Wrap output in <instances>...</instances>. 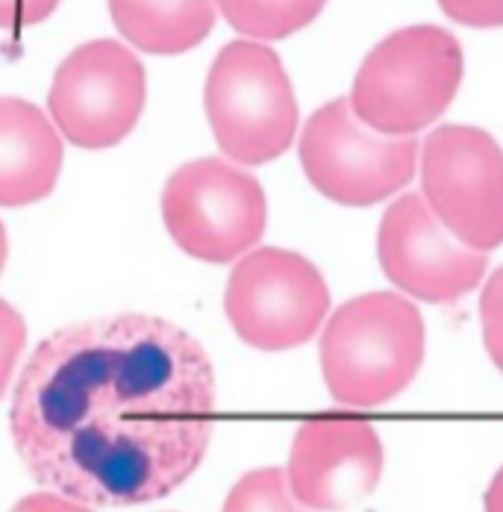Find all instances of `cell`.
I'll use <instances>...</instances> for the list:
<instances>
[{
  "label": "cell",
  "instance_id": "cell-22",
  "mask_svg": "<svg viewBox=\"0 0 503 512\" xmlns=\"http://www.w3.org/2000/svg\"><path fill=\"white\" fill-rule=\"evenodd\" d=\"M3 265H6V230L0 224V271H3Z\"/></svg>",
  "mask_w": 503,
  "mask_h": 512
},
{
  "label": "cell",
  "instance_id": "cell-14",
  "mask_svg": "<svg viewBox=\"0 0 503 512\" xmlns=\"http://www.w3.org/2000/svg\"><path fill=\"white\" fill-rule=\"evenodd\" d=\"M327 0H215L227 24L256 42H277L312 24Z\"/></svg>",
  "mask_w": 503,
  "mask_h": 512
},
{
  "label": "cell",
  "instance_id": "cell-9",
  "mask_svg": "<svg viewBox=\"0 0 503 512\" xmlns=\"http://www.w3.org/2000/svg\"><path fill=\"white\" fill-rule=\"evenodd\" d=\"M224 309L242 342L277 354L318 333L330 309V289L306 256L259 248L233 268Z\"/></svg>",
  "mask_w": 503,
  "mask_h": 512
},
{
  "label": "cell",
  "instance_id": "cell-12",
  "mask_svg": "<svg viewBox=\"0 0 503 512\" xmlns=\"http://www.w3.org/2000/svg\"><path fill=\"white\" fill-rule=\"evenodd\" d=\"M62 168V139L30 101L0 98V206L48 198Z\"/></svg>",
  "mask_w": 503,
  "mask_h": 512
},
{
  "label": "cell",
  "instance_id": "cell-3",
  "mask_svg": "<svg viewBox=\"0 0 503 512\" xmlns=\"http://www.w3.org/2000/svg\"><path fill=\"white\" fill-rule=\"evenodd\" d=\"M459 83V42L436 24H415L395 30L365 56L348 101L368 130L406 139L451 106Z\"/></svg>",
  "mask_w": 503,
  "mask_h": 512
},
{
  "label": "cell",
  "instance_id": "cell-16",
  "mask_svg": "<svg viewBox=\"0 0 503 512\" xmlns=\"http://www.w3.org/2000/svg\"><path fill=\"white\" fill-rule=\"evenodd\" d=\"M480 321H483V342L492 362L503 371V265L489 277L483 298H480Z\"/></svg>",
  "mask_w": 503,
  "mask_h": 512
},
{
  "label": "cell",
  "instance_id": "cell-10",
  "mask_svg": "<svg viewBox=\"0 0 503 512\" xmlns=\"http://www.w3.org/2000/svg\"><path fill=\"white\" fill-rule=\"evenodd\" d=\"M377 254L383 274L427 304L468 295L486 274V254L456 242L421 195H403L389 206L380 221Z\"/></svg>",
  "mask_w": 503,
  "mask_h": 512
},
{
  "label": "cell",
  "instance_id": "cell-5",
  "mask_svg": "<svg viewBox=\"0 0 503 512\" xmlns=\"http://www.w3.org/2000/svg\"><path fill=\"white\" fill-rule=\"evenodd\" d=\"M171 239L203 262H233L265 233L268 206L259 180L224 159L180 165L162 192Z\"/></svg>",
  "mask_w": 503,
  "mask_h": 512
},
{
  "label": "cell",
  "instance_id": "cell-1",
  "mask_svg": "<svg viewBox=\"0 0 503 512\" xmlns=\"http://www.w3.org/2000/svg\"><path fill=\"white\" fill-rule=\"evenodd\" d=\"M9 427L36 483L86 507L180 489L215 430V371L195 336L142 312L48 336L27 359Z\"/></svg>",
  "mask_w": 503,
  "mask_h": 512
},
{
  "label": "cell",
  "instance_id": "cell-7",
  "mask_svg": "<svg viewBox=\"0 0 503 512\" xmlns=\"http://www.w3.org/2000/svg\"><path fill=\"white\" fill-rule=\"evenodd\" d=\"M301 165L309 183L330 201L371 206L401 192L418 165V142L368 130L351 101L339 98L312 112L301 136Z\"/></svg>",
  "mask_w": 503,
  "mask_h": 512
},
{
  "label": "cell",
  "instance_id": "cell-13",
  "mask_svg": "<svg viewBox=\"0 0 503 512\" xmlns=\"http://www.w3.org/2000/svg\"><path fill=\"white\" fill-rule=\"evenodd\" d=\"M109 12L133 48L156 56L192 51L215 27V0H109Z\"/></svg>",
  "mask_w": 503,
  "mask_h": 512
},
{
  "label": "cell",
  "instance_id": "cell-8",
  "mask_svg": "<svg viewBox=\"0 0 503 512\" xmlns=\"http://www.w3.org/2000/svg\"><path fill=\"white\" fill-rule=\"evenodd\" d=\"M148 77L136 53L121 42L98 39L71 51L56 68L48 95L59 133L86 151L124 142L139 124Z\"/></svg>",
  "mask_w": 503,
  "mask_h": 512
},
{
  "label": "cell",
  "instance_id": "cell-20",
  "mask_svg": "<svg viewBox=\"0 0 503 512\" xmlns=\"http://www.w3.org/2000/svg\"><path fill=\"white\" fill-rule=\"evenodd\" d=\"M12 512H95L92 507L80 504V501H71V498H62L56 492H39V495H27L15 504Z\"/></svg>",
  "mask_w": 503,
  "mask_h": 512
},
{
  "label": "cell",
  "instance_id": "cell-4",
  "mask_svg": "<svg viewBox=\"0 0 503 512\" xmlns=\"http://www.w3.org/2000/svg\"><path fill=\"white\" fill-rule=\"evenodd\" d=\"M203 106L218 148L239 165H265L295 142V89L280 56L262 42H230L218 51Z\"/></svg>",
  "mask_w": 503,
  "mask_h": 512
},
{
  "label": "cell",
  "instance_id": "cell-17",
  "mask_svg": "<svg viewBox=\"0 0 503 512\" xmlns=\"http://www.w3.org/2000/svg\"><path fill=\"white\" fill-rule=\"evenodd\" d=\"M27 342V324L24 318L9 307L6 301H0V398L15 374V365L21 359Z\"/></svg>",
  "mask_w": 503,
  "mask_h": 512
},
{
  "label": "cell",
  "instance_id": "cell-15",
  "mask_svg": "<svg viewBox=\"0 0 503 512\" xmlns=\"http://www.w3.org/2000/svg\"><path fill=\"white\" fill-rule=\"evenodd\" d=\"M224 512H303L292 498L286 471L280 468H256L248 471L227 495Z\"/></svg>",
  "mask_w": 503,
  "mask_h": 512
},
{
  "label": "cell",
  "instance_id": "cell-19",
  "mask_svg": "<svg viewBox=\"0 0 503 512\" xmlns=\"http://www.w3.org/2000/svg\"><path fill=\"white\" fill-rule=\"evenodd\" d=\"M59 0H0V27L24 30L51 18Z\"/></svg>",
  "mask_w": 503,
  "mask_h": 512
},
{
  "label": "cell",
  "instance_id": "cell-11",
  "mask_svg": "<svg viewBox=\"0 0 503 512\" xmlns=\"http://www.w3.org/2000/svg\"><path fill=\"white\" fill-rule=\"evenodd\" d=\"M383 474V442L356 415H318L295 433L286 483L309 510H348L368 498Z\"/></svg>",
  "mask_w": 503,
  "mask_h": 512
},
{
  "label": "cell",
  "instance_id": "cell-21",
  "mask_svg": "<svg viewBox=\"0 0 503 512\" xmlns=\"http://www.w3.org/2000/svg\"><path fill=\"white\" fill-rule=\"evenodd\" d=\"M486 512H503V468L495 474V480L489 483V492H486Z\"/></svg>",
  "mask_w": 503,
  "mask_h": 512
},
{
  "label": "cell",
  "instance_id": "cell-6",
  "mask_svg": "<svg viewBox=\"0 0 503 512\" xmlns=\"http://www.w3.org/2000/svg\"><path fill=\"white\" fill-rule=\"evenodd\" d=\"M421 198L471 251L503 245V151L480 127H436L421 148Z\"/></svg>",
  "mask_w": 503,
  "mask_h": 512
},
{
  "label": "cell",
  "instance_id": "cell-18",
  "mask_svg": "<svg viewBox=\"0 0 503 512\" xmlns=\"http://www.w3.org/2000/svg\"><path fill=\"white\" fill-rule=\"evenodd\" d=\"M439 6L465 27H503V0H439Z\"/></svg>",
  "mask_w": 503,
  "mask_h": 512
},
{
  "label": "cell",
  "instance_id": "cell-2",
  "mask_svg": "<svg viewBox=\"0 0 503 512\" xmlns=\"http://www.w3.org/2000/svg\"><path fill=\"white\" fill-rule=\"evenodd\" d=\"M424 359V318L412 301L371 292L333 312L321 333V371L345 407H380L415 380Z\"/></svg>",
  "mask_w": 503,
  "mask_h": 512
}]
</instances>
